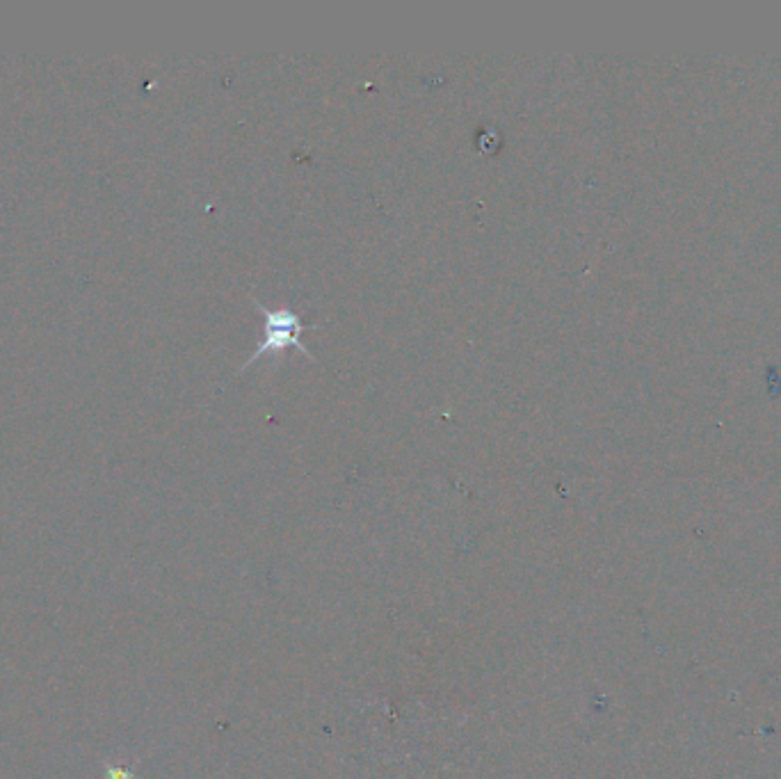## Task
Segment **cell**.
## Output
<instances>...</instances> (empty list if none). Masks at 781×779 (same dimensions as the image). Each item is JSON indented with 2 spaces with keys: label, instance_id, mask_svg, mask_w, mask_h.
I'll return each mask as SVG.
<instances>
[{
  "label": "cell",
  "instance_id": "1",
  "mask_svg": "<svg viewBox=\"0 0 781 779\" xmlns=\"http://www.w3.org/2000/svg\"><path fill=\"white\" fill-rule=\"evenodd\" d=\"M256 307L261 309V316L265 320L263 339L259 341V348H256L254 355L249 357L243 366H240V371H245V368L252 366L254 361L261 359L263 355H270V352H281L284 348H288V345H300V350L304 352V355H309L307 348H304V345L300 343V334L304 332V329H309V325H304L300 316H297L293 309L279 307L275 311H268L261 302H256Z\"/></svg>",
  "mask_w": 781,
  "mask_h": 779
}]
</instances>
